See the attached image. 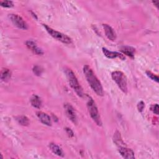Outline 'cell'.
<instances>
[{
    "label": "cell",
    "instance_id": "5",
    "mask_svg": "<svg viewBox=\"0 0 159 159\" xmlns=\"http://www.w3.org/2000/svg\"><path fill=\"white\" fill-rule=\"evenodd\" d=\"M43 26L44 27V28L45 29L47 32L52 37H53L56 40H57L58 41H60L62 43H66V44H70V43H71V42H72L71 39L70 37H69L68 35L52 29L51 27H48L46 24H43Z\"/></svg>",
    "mask_w": 159,
    "mask_h": 159
},
{
    "label": "cell",
    "instance_id": "14",
    "mask_svg": "<svg viewBox=\"0 0 159 159\" xmlns=\"http://www.w3.org/2000/svg\"><path fill=\"white\" fill-rule=\"evenodd\" d=\"M30 102L31 105L35 107V108H40L41 106H42V101L40 98V97H39L37 95L35 94H33L30 99Z\"/></svg>",
    "mask_w": 159,
    "mask_h": 159
},
{
    "label": "cell",
    "instance_id": "12",
    "mask_svg": "<svg viewBox=\"0 0 159 159\" xmlns=\"http://www.w3.org/2000/svg\"><path fill=\"white\" fill-rule=\"evenodd\" d=\"M25 44H26V46L35 54L42 55L43 53L42 50L40 49L39 47H38L34 42H33L32 40H27Z\"/></svg>",
    "mask_w": 159,
    "mask_h": 159
},
{
    "label": "cell",
    "instance_id": "13",
    "mask_svg": "<svg viewBox=\"0 0 159 159\" xmlns=\"http://www.w3.org/2000/svg\"><path fill=\"white\" fill-rule=\"evenodd\" d=\"M120 52L125 55H127L131 58L134 57L135 53V48L129 46H124L120 48Z\"/></svg>",
    "mask_w": 159,
    "mask_h": 159
},
{
    "label": "cell",
    "instance_id": "15",
    "mask_svg": "<svg viewBox=\"0 0 159 159\" xmlns=\"http://www.w3.org/2000/svg\"><path fill=\"white\" fill-rule=\"evenodd\" d=\"M49 147H50V150L52 151V152L53 153H55V155L60 156V157L63 156V152L62 150L57 144H55L54 143H49Z\"/></svg>",
    "mask_w": 159,
    "mask_h": 159
},
{
    "label": "cell",
    "instance_id": "8",
    "mask_svg": "<svg viewBox=\"0 0 159 159\" xmlns=\"http://www.w3.org/2000/svg\"><path fill=\"white\" fill-rule=\"evenodd\" d=\"M118 151L120 155L126 159H134L135 158L134 152L130 148H127L125 147H119Z\"/></svg>",
    "mask_w": 159,
    "mask_h": 159
},
{
    "label": "cell",
    "instance_id": "9",
    "mask_svg": "<svg viewBox=\"0 0 159 159\" xmlns=\"http://www.w3.org/2000/svg\"><path fill=\"white\" fill-rule=\"evenodd\" d=\"M105 34L108 39L113 41L115 40L116 39V34L114 30V29L108 24H102Z\"/></svg>",
    "mask_w": 159,
    "mask_h": 159
},
{
    "label": "cell",
    "instance_id": "22",
    "mask_svg": "<svg viewBox=\"0 0 159 159\" xmlns=\"http://www.w3.org/2000/svg\"><path fill=\"white\" fill-rule=\"evenodd\" d=\"M144 107H145V104L143 101H140L138 104H137V109H138V111L139 112H142V111L144 109Z\"/></svg>",
    "mask_w": 159,
    "mask_h": 159
},
{
    "label": "cell",
    "instance_id": "23",
    "mask_svg": "<svg viewBox=\"0 0 159 159\" xmlns=\"http://www.w3.org/2000/svg\"><path fill=\"white\" fill-rule=\"evenodd\" d=\"M65 130H66L67 134H68L70 137H73L74 134H73V131L71 130V129L66 127V128H65Z\"/></svg>",
    "mask_w": 159,
    "mask_h": 159
},
{
    "label": "cell",
    "instance_id": "24",
    "mask_svg": "<svg viewBox=\"0 0 159 159\" xmlns=\"http://www.w3.org/2000/svg\"><path fill=\"white\" fill-rule=\"evenodd\" d=\"M152 3L157 7H158V3H159V1H152Z\"/></svg>",
    "mask_w": 159,
    "mask_h": 159
},
{
    "label": "cell",
    "instance_id": "20",
    "mask_svg": "<svg viewBox=\"0 0 159 159\" xmlns=\"http://www.w3.org/2000/svg\"><path fill=\"white\" fill-rule=\"evenodd\" d=\"M33 72H34V73L35 75H37V76H39V75H41V73H42V70H41V68L39 67V66H35L34 68H33Z\"/></svg>",
    "mask_w": 159,
    "mask_h": 159
},
{
    "label": "cell",
    "instance_id": "18",
    "mask_svg": "<svg viewBox=\"0 0 159 159\" xmlns=\"http://www.w3.org/2000/svg\"><path fill=\"white\" fill-rule=\"evenodd\" d=\"M0 5L4 7H11L14 6V3L11 1H1Z\"/></svg>",
    "mask_w": 159,
    "mask_h": 159
},
{
    "label": "cell",
    "instance_id": "10",
    "mask_svg": "<svg viewBox=\"0 0 159 159\" xmlns=\"http://www.w3.org/2000/svg\"><path fill=\"white\" fill-rule=\"evenodd\" d=\"M36 115L37 117L39 119V120L41 121V122H42L43 124L48 126L51 125L52 124L51 118L48 114L41 111H37L36 112Z\"/></svg>",
    "mask_w": 159,
    "mask_h": 159
},
{
    "label": "cell",
    "instance_id": "16",
    "mask_svg": "<svg viewBox=\"0 0 159 159\" xmlns=\"http://www.w3.org/2000/svg\"><path fill=\"white\" fill-rule=\"evenodd\" d=\"M11 76V71L7 68H4L1 71V79L2 81H8Z\"/></svg>",
    "mask_w": 159,
    "mask_h": 159
},
{
    "label": "cell",
    "instance_id": "1",
    "mask_svg": "<svg viewBox=\"0 0 159 159\" xmlns=\"http://www.w3.org/2000/svg\"><path fill=\"white\" fill-rule=\"evenodd\" d=\"M83 73L92 89L98 96H102L104 92L101 83L96 76L91 68L88 65H84L83 66Z\"/></svg>",
    "mask_w": 159,
    "mask_h": 159
},
{
    "label": "cell",
    "instance_id": "2",
    "mask_svg": "<svg viewBox=\"0 0 159 159\" xmlns=\"http://www.w3.org/2000/svg\"><path fill=\"white\" fill-rule=\"evenodd\" d=\"M65 72L70 86L73 89L78 96L83 97L84 96L83 89L73 71L70 68H66Z\"/></svg>",
    "mask_w": 159,
    "mask_h": 159
},
{
    "label": "cell",
    "instance_id": "19",
    "mask_svg": "<svg viewBox=\"0 0 159 159\" xmlns=\"http://www.w3.org/2000/svg\"><path fill=\"white\" fill-rule=\"evenodd\" d=\"M146 75H147L148 77H149L153 81H155L157 83L158 82V76L155 75V74H153L150 71H146Z\"/></svg>",
    "mask_w": 159,
    "mask_h": 159
},
{
    "label": "cell",
    "instance_id": "21",
    "mask_svg": "<svg viewBox=\"0 0 159 159\" xmlns=\"http://www.w3.org/2000/svg\"><path fill=\"white\" fill-rule=\"evenodd\" d=\"M151 111L155 114H158V105L157 104H153L151 106Z\"/></svg>",
    "mask_w": 159,
    "mask_h": 159
},
{
    "label": "cell",
    "instance_id": "11",
    "mask_svg": "<svg viewBox=\"0 0 159 159\" xmlns=\"http://www.w3.org/2000/svg\"><path fill=\"white\" fill-rule=\"evenodd\" d=\"M102 52L104 54V55L109 58H115L117 57H119L122 60L125 59V57L122 54L116 52L110 51L106 48H102Z\"/></svg>",
    "mask_w": 159,
    "mask_h": 159
},
{
    "label": "cell",
    "instance_id": "7",
    "mask_svg": "<svg viewBox=\"0 0 159 159\" xmlns=\"http://www.w3.org/2000/svg\"><path fill=\"white\" fill-rule=\"evenodd\" d=\"M64 108H65V113L68 116V117L69 118V119L74 124H76L77 119H76V112L73 106L70 104L66 103L64 104Z\"/></svg>",
    "mask_w": 159,
    "mask_h": 159
},
{
    "label": "cell",
    "instance_id": "17",
    "mask_svg": "<svg viewBox=\"0 0 159 159\" xmlns=\"http://www.w3.org/2000/svg\"><path fill=\"white\" fill-rule=\"evenodd\" d=\"M16 120L17 121V122L24 126H27L29 124V119L24 116H19L16 117Z\"/></svg>",
    "mask_w": 159,
    "mask_h": 159
},
{
    "label": "cell",
    "instance_id": "3",
    "mask_svg": "<svg viewBox=\"0 0 159 159\" xmlns=\"http://www.w3.org/2000/svg\"><path fill=\"white\" fill-rule=\"evenodd\" d=\"M88 99L87 102V107L89 115L93 119V120L96 122V124L98 125L101 126L102 124V122L96 103L92 98H91L90 96H88Z\"/></svg>",
    "mask_w": 159,
    "mask_h": 159
},
{
    "label": "cell",
    "instance_id": "6",
    "mask_svg": "<svg viewBox=\"0 0 159 159\" xmlns=\"http://www.w3.org/2000/svg\"><path fill=\"white\" fill-rule=\"evenodd\" d=\"M9 17L13 24L17 27L21 29H27L28 28L27 23L24 21V20L19 15L15 14H11L9 15Z\"/></svg>",
    "mask_w": 159,
    "mask_h": 159
},
{
    "label": "cell",
    "instance_id": "4",
    "mask_svg": "<svg viewBox=\"0 0 159 159\" xmlns=\"http://www.w3.org/2000/svg\"><path fill=\"white\" fill-rule=\"evenodd\" d=\"M112 80L117 84L118 87L120 90L124 93H127V79L125 75L120 71H113L111 74Z\"/></svg>",
    "mask_w": 159,
    "mask_h": 159
}]
</instances>
